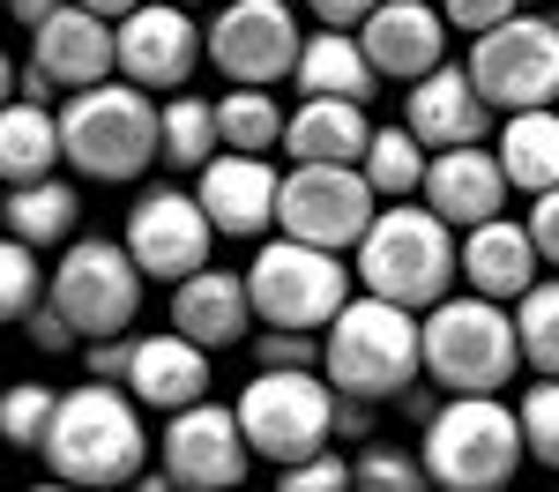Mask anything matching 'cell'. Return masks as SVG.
<instances>
[{
    "instance_id": "26",
    "label": "cell",
    "mask_w": 559,
    "mask_h": 492,
    "mask_svg": "<svg viewBox=\"0 0 559 492\" xmlns=\"http://www.w3.org/2000/svg\"><path fill=\"white\" fill-rule=\"evenodd\" d=\"M68 165V134H60V112H45V97H15L0 112V179L23 187V179H45Z\"/></svg>"
},
{
    "instance_id": "45",
    "label": "cell",
    "mask_w": 559,
    "mask_h": 492,
    "mask_svg": "<svg viewBox=\"0 0 559 492\" xmlns=\"http://www.w3.org/2000/svg\"><path fill=\"white\" fill-rule=\"evenodd\" d=\"M187 8H194V0H187Z\"/></svg>"
},
{
    "instance_id": "18",
    "label": "cell",
    "mask_w": 559,
    "mask_h": 492,
    "mask_svg": "<svg viewBox=\"0 0 559 492\" xmlns=\"http://www.w3.org/2000/svg\"><path fill=\"white\" fill-rule=\"evenodd\" d=\"M358 38L373 52L381 83H418V75H432V68L448 60V15H440L432 0H381V8L358 23Z\"/></svg>"
},
{
    "instance_id": "33",
    "label": "cell",
    "mask_w": 559,
    "mask_h": 492,
    "mask_svg": "<svg viewBox=\"0 0 559 492\" xmlns=\"http://www.w3.org/2000/svg\"><path fill=\"white\" fill-rule=\"evenodd\" d=\"M515 328H522V365L530 373H559V284H530L522 291Z\"/></svg>"
},
{
    "instance_id": "40",
    "label": "cell",
    "mask_w": 559,
    "mask_h": 492,
    "mask_svg": "<svg viewBox=\"0 0 559 492\" xmlns=\"http://www.w3.org/2000/svg\"><path fill=\"white\" fill-rule=\"evenodd\" d=\"M83 365H90V381H120L128 388V373H134V344L128 336H97L83 351Z\"/></svg>"
},
{
    "instance_id": "24",
    "label": "cell",
    "mask_w": 559,
    "mask_h": 492,
    "mask_svg": "<svg viewBox=\"0 0 559 492\" xmlns=\"http://www.w3.org/2000/svg\"><path fill=\"white\" fill-rule=\"evenodd\" d=\"M366 142H373V120L358 97H299V112L284 128L292 165H358Z\"/></svg>"
},
{
    "instance_id": "38",
    "label": "cell",
    "mask_w": 559,
    "mask_h": 492,
    "mask_svg": "<svg viewBox=\"0 0 559 492\" xmlns=\"http://www.w3.org/2000/svg\"><path fill=\"white\" fill-rule=\"evenodd\" d=\"M440 15H448V31H463V38H485V31H500L508 15H522V0H448Z\"/></svg>"
},
{
    "instance_id": "19",
    "label": "cell",
    "mask_w": 559,
    "mask_h": 492,
    "mask_svg": "<svg viewBox=\"0 0 559 492\" xmlns=\"http://www.w3.org/2000/svg\"><path fill=\"white\" fill-rule=\"evenodd\" d=\"M403 128L418 134L426 149H455V142H485L492 105H485V89H477L471 68L440 60L432 75H418V83H411V97H403Z\"/></svg>"
},
{
    "instance_id": "20",
    "label": "cell",
    "mask_w": 559,
    "mask_h": 492,
    "mask_svg": "<svg viewBox=\"0 0 559 492\" xmlns=\"http://www.w3.org/2000/svg\"><path fill=\"white\" fill-rule=\"evenodd\" d=\"M515 194V179L500 165V149H485V142H455V149H432L426 165V202L440 217L455 224V231H471V224L500 217V202Z\"/></svg>"
},
{
    "instance_id": "41",
    "label": "cell",
    "mask_w": 559,
    "mask_h": 492,
    "mask_svg": "<svg viewBox=\"0 0 559 492\" xmlns=\"http://www.w3.org/2000/svg\"><path fill=\"white\" fill-rule=\"evenodd\" d=\"M530 239H537V254L559 268V187H545V194H530Z\"/></svg>"
},
{
    "instance_id": "32",
    "label": "cell",
    "mask_w": 559,
    "mask_h": 492,
    "mask_svg": "<svg viewBox=\"0 0 559 492\" xmlns=\"http://www.w3.org/2000/svg\"><path fill=\"white\" fill-rule=\"evenodd\" d=\"M38 254L45 247H31V239L8 231V247H0V313H8V321H31V313L52 299V276H45Z\"/></svg>"
},
{
    "instance_id": "14",
    "label": "cell",
    "mask_w": 559,
    "mask_h": 492,
    "mask_svg": "<svg viewBox=\"0 0 559 492\" xmlns=\"http://www.w3.org/2000/svg\"><path fill=\"white\" fill-rule=\"evenodd\" d=\"M254 463V441L239 425V410H216V403H187L165 425V485L179 492H231Z\"/></svg>"
},
{
    "instance_id": "8",
    "label": "cell",
    "mask_w": 559,
    "mask_h": 492,
    "mask_svg": "<svg viewBox=\"0 0 559 492\" xmlns=\"http://www.w3.org/2000/svg\"><path fill=\"white\" fill-rule=\"evenodd\" d=\"M247 291H254V313L269 328H306L313 336L350 307V268L336 247H313V239L284 231L247 262Z\"/></svg>"
},
{
    "instance_id": "21",
    "label": "cell",
    "mask_w": 559,
    "mask_h": 492,
    "mask_svg": "<svg viewBox=\"0 0 559 492\" xmlns=\"http://www.w3.org/2000/svg\"><path fill=\"white\" fill-rule=\"evenodd\" d=\"M247 321H261L254 291H247V268H194V276L173 284V328H187L194 344L231 351L247 336Z\"/></svg>"
},
{
    "instance_id": "27",
    "label": "cell",
    "mask_w": 559,
    "mask_h": 492,
    "mask_svg": "<svg viewBox=\"0 0 559 492\" xmlns=\"http://www.w3.org/2000/svg\"><path fill=\"white\" fill-rule=\"evenodd\" d=\"M75 224H83V194L60 172L8 187V231H15V239H31V247H68Z\"/></svg>"
},
{
    "instance_id": "25",
    "label": "cell",
    "mask_w": 559,
    "mask_h": 492,
    "mask_svg": "<svg viewBox=\"0 0 559 492\" xmlns=\"http://www.w3.org/2000/svg\"><path fill=\"white\" fill-rule=\"evenodd\" d=\"M292 83H299V97H358L366 105L373 83H381V68H373V52H366L358 31H329L321 23V38H306Z\"/></svg>"
},
{
    "instance_id": "3",
    "label": "cell",
    "mask_w": 559,
    "mask_h": 492,
    "mask_svg": "<svg viewBox=\"0 0 559 492\" xmlns=\"http://www.w3.org/2000/svg\"><path fill=\"white\" fill-rule=\"evenodd\" d=\"M60 134H68V165L83 179H105V187H128L142 179L157 157H165V112H157V89L142 83H90L68 89V112H60Z\"/></svg>"
},
{
    "instance_id": "28",
    "label": "cell",
    "mask_w": 559,
    "mask_h": 492,
    "mask_svg": "<svg viewBox=\"0 0 559 492\" xmlns=\"http://www.w3.org/2000/svg\"><path fill=\"white\" fill-rule=\"evenodd\" d=\"M500 165L522 194H545L559 187V112L552 105H530V112H508L500 128Z\"/></svg>"
},
{
    "instance_id": "16",
    "label": "cell",
    "mask_w": 559,
    "mask_h": 492,
    "mask_svg": "<svg viewBox=\"0 0 559 492\" xmlns=\"http://www.w3.org/2000/svg\"><path fill=\"white\" fill-rule=\"evenodd\" d=\"M194 194H202V209L216 217L224 239H261V231L276 224L284 179L269 172V157H261V149H216L210 165L194 172Z\"/></svg>"
},
{
    "instance_id": "31",
    "label": "cell",
    "mask_w": 559,
    "mask_h": 492,
    "mask_svg": "<svg viewBox=\"0 0 559 492\" xmlns=\"http://www.w3.org/2000/svg\"><path fill=\"white\" fill-rule=\"evenodd\" d=\"M216 149H224L216 105L210 97H173V105H165V165H173V172H202Z\"/></svg>"
},
{
    "instance_id": "35",
    "label": "cell",
    "mask_w": 559,
    "mask_h": 492,
    "mask_svg": "<svg viewBox=\"0 0 559 492\" xmlns=\"http://www.w3.org/2000/svg\"><path fill=\"white\" fill-rule=\"evenodd\" d=\"M522 441L545 470H559V373H537V388L522 396Z\"/></svg>"
},
{
    "instance_id": "23",
    "label": "cell",
    "mask_w": 559,
    "mask_h": 492,
    "mask_svg": "<svg viewBox=\"0 0 559 492\" xmlns=\"http://www.w3.org/2000/svg\"><path fill=\"white\" fill-rule=\"evenodd\" d=\"M537 239H530V224L515 217H485L463 231V284L485 291V299H522L530 284H537Z\"/></svg>"
},
{
    "instance_id": "34",
    "label": "cell",
    "mask_w": 559,
    "mask_h": 492,
    "mask_svg": "<svg viewBox=\"0 0 559 492\" xmlns=\"http://www.w3.org/2000/svg\"><path fill=\"white\" fill-rule=\"evenodd\" d=\"M52 410H60V396H52L45 381H15V388L0 396V433H8V447H45Z\"/></svg>"
},
{
    "instance_id": "22",
    "label": "cell",
    "mask_w": 559,
    "mask_h": 492,
    "mask_svg": "<svg viewBox=\"0 0 559 492\" xmlns=\"http://www.w3.org/2000/svg\"><path fill=\"white\" fill-rule=\"evenodd\" d=\"M128 388L142 396V410H187V403H202V396H210V344H194L187 328L134 336Z\"/></svg>"
},
{
    "instance_id": "2",
    "label": "cell",
    "mask_w": 559,
    "mask_h": 492,
    "mask_svg": "<svg viewBox=\"0 0 559 492\" xmlns=\"http://www.w3.org/2000/svg\"><path fill=\"white\" fill-rule=\"evenodd\" d=\"M321 336H329L321 344V373L336 381V396L388 403V396H411L418 373H426V321H418V307H395L381 291L350 299Z\"/></svg>"
},
{
    "instance_id": "11",
    "label": "cell",
    "mask_w": 559,
    "mask_h": 492,
    "mask_svg": "<svg viewBox=\"0 0 559 492\" xmlns=\"http://www.w3.org/2000/svg\"><path fill=\"white\" fill-rule=\"evenodd\" d=\"M373 179L366 165H299L284 172V202H276V224L292 239H313V247H336V254H358V239L373 231Z\"/></svg>"
},
{
    "instance_id": "43",
    "label": "cell",
    "mask_w": 559,
    "mask_h": 492,
    "mask_svg": "<svg viewBox=\"0 0 559 492\" xmlns=\"http://www.w3.org/2000/svg\"><path fill=\"white\" fill-rule=\"evenodd\" d=\"M8 8H15V23H23V31H38L45 15H52V8H68V0H8Z\"/></svg>"
},
{
    "instance_id": "10",
    "label": "cell",
    "mask_w": 559,
    "mask_h": 492,
    "mask_svg": "<svg viewBox=\"0 0 559 492\" xmlns=\"http://www.w3.org/2000/svg\"><path fill=\"white\" fill-rule=\"evenodd\" d=\"M471 75L492 112H530L559 97V23L545 15H508L500 31L471 38Z\"/></svg>"
},
{
    "instance_id": "36",
    "label": "cell",
    "mask_w": 559,
    "mask_h": 492,
    "mask_svg": "<svg viewBox=\"0 0 559 492\" xmlns=\"http://www.w3.org/2000/svg\"><path fill=\"white\" fill-rule=\"evenodd\" d=\"M358 485H366V492H418V485H432V478H426V455L366 447V455H358Z\"/></svg>"
},
{
    "instance_id": "37",
    "label": "cell",
    "mask_w": 559,
    "mask_h": 492,
    "mask_svg": "<svg viewBox=\"0 0 559 492\" xmlns=\"http://www.w3.org/2000/svg\"><path fill=\"white\" fill-rule=\"evenodd\" d=\"M344 485H358V463H344V455H329V447L284 470V492H344Z\"/></svg>"
},
{
    "instance_id": "42",
    "label": "cell",
    "mask_w": 559,
    "mask_h": 492,
    "mask_svg": "<svg viewBox=\"0 0 559 492\" xmlns=\"http://www.w3.org/2000/svg\"><path fill=\"white\" fill-rule=\"evenodd\" d=\"M306 8H313V15H321L329 31H358V23H366V15H373L381 0H306Z\"/></svg>"
},
{
    "instance_id": "5",
    "label": "cell",
    "mask_w": 559,
    "mask_h": 492,
    "mask_svg": "<svg viewBox=\"0 0 559 492\" xmlns=\"http://www.w3.org/2000/svg\"><path fill=\"white\" fill-rule=\"evenodd\" d=\"M522 373V328L508 299H440L426 307V381L448 396H500Z\"/></svg>"
},
{
    "instance_id": "15",
    "label": "cell",
    "mask_w": 559,
    "mask_h": 492,
    "mask_svg": "<svg viewBox=\"0 0 559 492\" xmlns=\"http://www.w3.org/2000/svg\"><path fill=\"white\" fill-rule=\"evenodd\" d=\"M210 31H194L187 0H142L134 15H120V75L142 89H179L194 75Z\"/></svg>"
},
{
    "instance_id": "17",
    "label": "cell",
    "mask_w": 559,
    "mask_h": 492,
    "mask_svg": "<svg viewBox=\"0 0 559 492\" xmlns=\"http://www.w3.org/2000/svg\"><path fill=\"white\" fill-rule=\"evenodd\" d=\"M31 60L60 89H90V83H105V75H120V23H105L97 8L68 0V8H52L31 31Z\"/></svg>"
},
{
    "instance_id": "12",
    "label": "cell",
    "mask_w": 559,
    "mask_h": 492,
    "mask_svg": "<svg viewBox=\"0 0 559 492\" xmlns=\"http://www.w3.org/2000/svg\"><path fill=\"white\" fill-rule=\"evenodd\" d=\"M299 52L306 38L284 0H224L210 15V60L224 83H284Z\"/></svg>"
},
{
    "instance_id": "7",
    "label": "cell",
    "mask_w": 559,
    "mask_h": 492,
    "mask_svg": "<svg viewBox=\"0 0 559 492\" xmlns=\"http://www.w3.org/2000/svg\"><path fill=\"white\" fill-rule=\"evenodd\" d=\"M336 403H344L336 381L313 373V365H261L231 410H239V425L254 441V463L292 470V463H306V455H321L336 441Z\"/></svg>"
},
{
    "instance_id": "39",
    "label": "cell",
    "mask_w": 559,
    "mask_h": 492,
    "mask_svg": "<svg viewBox=\"0 0 559 492\" xmlns=\"http://www.w3.org/2000/svg\"><path fill=\"white\" fill-rule=\"evenodd\" d=\"M261 365H321V344H306V328H269L254 344Z\"/></svg>"
},
{
    "instance_id": "1",
    "label": "cell",
    "mask_w": 559,
    "mask_h": 492,
    "mask_svg": "<svg viewBox=\"0 0 559 492\" xmlns=\"http://www.w3.org/2000/svg\"><path fill=\"white\" fill-rule=\"evenodd\" d=\"M45 470L60 485H134L150 463V433H142V396L120 381H83L68 388L45 433Z\"/></svg>"
},
{
    "instance_id": "44",
    "label": "cell",
    "mask_w": 559,
    "mask_h": 492,
    "mask_svg": "<svg viewBox=\"0 0 559 492\" xmlns=\"http://www.w3.org/2000/svg\"><path fill=\"white\" fill-rule=\"evenodd\" d=\"M83 8H97V15H105V23H120V15H134V8H142V0H83Z\"/></svg>"
},
{
    "instance_id": "29",
    "label": "cell",
    "mask_w": 559,
    "mask_h": 492,
    "mask_svg": "<svg viewBox=\"0 0 559 492\" xmlns=\"http://www.w3.org/2000/svg\"><path fill=\"white\" fill-rule=\"evenodd\" d=\"M216 120H224V149H261V157L292 128V112L269 97V83H231L216 97Z\"/></svg>"
},
{
    "instance_id": "6",
    "label": "cell",
    "mask_w": 559,
    "mask_h": 492,
    "mask_svg": "<svg viewBox=\"0 0 559 492\" xmlns=\"http://www.w3.org/2000/svg\"><path fill=\"white\" fill-rule=\"evenodd\" d=\"M426 478L440 492H500L515 485L522 455V410H508L500 396H448L426 418Z\"/></svg>"
},
{
    "instance_id": "30",
    "label": "cell",
    "mask_w": 559,
    "mask_h": 492,
    "mask_svg": "<svg viewBox=\"0 0 559 492\" xmlns=\"http://www.w3.org/2000/svg\"><path fill=\"white\" fill-rule=\"evenodd\" d=\"M366 179H373V194L381 202H411V194H426V142L411 128H373V142H366Z\"/></svg>"
},
{
    "instance_id": "13",
    "label": "cell",
    "mask_w": 559,
    "mask_h": 492,
    "mask_svg": "<svg viewBox=\"0 0 559 492\" xmlns=\"http://www.w3.org/2000/svg\"><path fill=\"white\" fill-rule=\"evenodd\" d=\"M128 247L150 284L173 291L179 276L210 268V247H216V217L202 209V194H179V187H150L142 202L128 209Z\"/></svg>"
},
{
    "instance_id": "9",
    "label": "cell",
    "mask_w": 559,
    "mask_h": 492,
    "mask_svg": "<svg viewBox=\"0 0 559 492\" xmlns=\"http://www.w3.org/2000/svg\"><path fill=\"white\" fill-rule=\"evenodd\" d=\"M142 262L128 239H68L52 262V307L83 328V344L97 336H128V321L142 313Z\"/></svg>"
},
{
    "instance_id": "4",
    "label": "cell",
    "mask_w": 559,
    "mask_h": 492,
    "mask_svg": "<svg viewBox=\"0 0 559 492\" xmlns=\"http://www.w3.org/2000/svg\"><path fill=\"white\" fill-rule=\"evenodd\" d=\"M455 268H463V247H455V224L440 217V209H418V202H388L373 231L358 239V284L366 291H381L395 307H440L448 299V284H455Z\"/></svg>"
}]
</instances>
